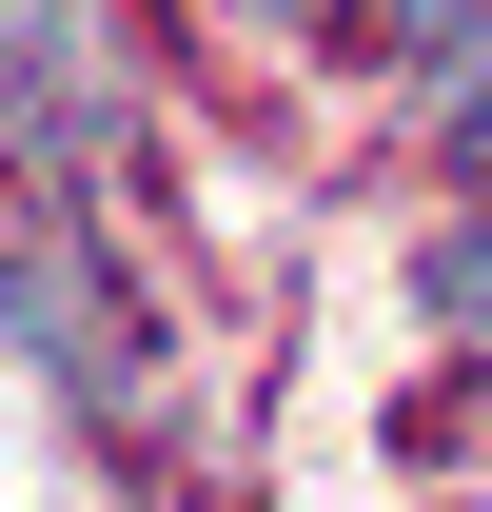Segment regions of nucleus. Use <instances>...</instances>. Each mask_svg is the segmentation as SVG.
<instances>
[{
  "label": "nucleus",
  "instance_id": "obj_2",
  "mask_svg": "<svg viewBox=\"0 0 492 512\" xmlns=\"http://www.w3.org/2000/svg\"><path fill=\"white\" fill-rule=\"evenodd\" d=\"M414 316L433 335H492V217H453V237L414 256Z\"/></svg>",
  "mask_w": 492,
  "mask_h": 512
},
{
  "label": "nucleus",
  "instance_id": "obj_1",
  "mask_svg": "<svg viewBox=\"0 0 492 512\" xmlns=\"http://www.w3.org/2000/svg\"><path fill=\"white\" fill-rule=\"evenodd\" d=\"M0 119H20V138H99V99H79V20H60V0H0Z\"/></svg>",
  "mask_w": 492,
  "mask_h": 512
}]
</instances>
